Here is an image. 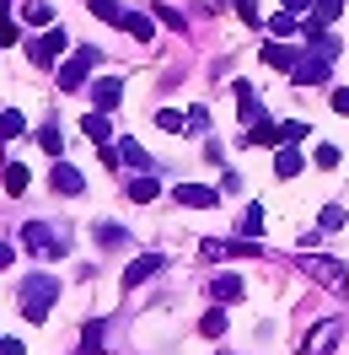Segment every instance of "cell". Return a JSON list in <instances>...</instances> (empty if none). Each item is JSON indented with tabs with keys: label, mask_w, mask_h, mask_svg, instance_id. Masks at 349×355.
I'll return each mask as SVG.
<instances>
[{
	"label": "cell",
	"mask_w": 349,
	"mask_h": 355,
	"mask_svg": "<svg viewBox=\"0 0 349 355\" xmlns=\"http://www.w3.org/2000/svg\"><path fill=\"white\" fill-rule=\"evenodd\" d=\"M17 302H22V318L27 323H44L54 302H60V280L54 275H27L22 286H17Z\"/></svg>",
	"instance_id": "1"
},
{
	"label": "cell",
	"mask_w": 349,
	"mask_h": 355,
	"mask_svg": "<svg viewBox=\"0 0 349 355\" xmlns=\"http://www.w3.org/2000/svg\"><path fill=\"white\" fill-rule=\"evenodd\" d=\"M328 70H333V54L306 49L301 60H296V70H290V81H296V87H328Z\"/></svg>",
	"instance_id": "2"
},
{
	"label": "cell",
	"mask_w": 349,
	"mask_h": 355,
	"mask_svg": "<svg viewBox=\"0 0 349 355\" xmlns=\"http://www.w3.org/2000/svg\"><path fill=\"white\" fill-rule=\"evenodd\" d=\"M91 65H97V49H75V54H70L65 65H60V87L65 92H75V87H87V76H91Z\"/></svg>",
	"instance_id": "3"
},
{
	"label": "cell",
	"mask_w": 349,
	"mask_h": 355,
	"mask_svg": "<svg viewBox=\"0 0 349 355\" xmlns=\"http://www.w3.org/2000/svg\"><path fill=\"white\" fill-rule=\"evenodd\" d=\"M65 27H44V38H33V49H27V54H33V65L44 70V65H54V60H60V54H65Z\"/></svg>",
	"instance_id": "4"
},
{
	"label": "cell",
	"mask_w": 349,
	"mask_h": 355,
	"mask_svg": "<svg viewBox=\"0 0 349 355\" xmlns=\"http://www.w3.org/2000/svg\"><path fill=\"white\" fill-rule=\"evenodd\" d=\"M22 243L33 248V253H44V259H60V253H65V243L54 237V226H44V221H27L22 226Z\"/></svg>",
	"instance_id": "5"
},
{
	"label": "cell",
	"mask_w": 349,
	"mask_h": 355,
	"mask_svg": "<svg viewBox=\"0 0 349 355\" xmlns=\"http://www.w3.org/2000/svg\"><path fill=\"white\" fill-rule=\"evenodd\" d=\"M306 275H312V280H323L328 291H344L349 286V269L339 264V259H317V253H312V259H306Z\"/></svg>",
	"instance_id": "6"
},
{
	"label": "cell",
	"mask_w": 349,
	"mask_h": 355,
	"mask_svg": "<svg viewBox=\"0 0 349 355\" xmlns=\"http://www.w3.org/2000/svg\"><path fill=\"white\" fill-rule=\"evenodd\" d=\"M172 200L183 205V210H215L220 194H215V189H204V183H177V189H172Z\"/></svg>",
	"instance_id": "7"
},
{
	"label": "cell",
	"mask_w": 349,
	"mask_h": 355,
	"mask_svg": "<svg viewBox=\"0 0 349 355\" xmlns=\"http://www.w3.org/2000/svg\"><path fill=\"white\" fill-rule=\"evenodd\" d=\"M48 189H54V194H81L87 178H81V167H70V162L54 156V167H48Z\"/></svg>",
	"instance_id": "8"
},
{
	"label": "cell",
	"mask_w": 349,
	"mask_h": 355,
	"mask_svg": "<svg viewBox=\"0 0 349 355\" xmlns=\"http://www.w3.org/2000/svg\"><path fill=\"white\" fill-rule=\"evenodd\" d=\"M210 296H215L220 307H231V302L247 296V280H242V275H215V280H210Z\"/></svg>",
	"instance_id": "9"
},
{
	"label": "cell",
	"mask_w": 349,
	"mask_h": 355,
	"mask_svg": "<svg viewBox=\"0 0 349 355\" xmlns=\"http://www.w3.org/2000/svg\"><path fill=\"white\" fill-rule=\"evenodd\" d=\"M204 259H263V243H204Z\"/></svg>",
	"instance_id": "10"
},
{
	"label": "cell",
	"mask_w": 349,
	"mask_h": 355,
	"mask_svg": "<svg viewBox=\"0 0 349 355\" xmlns=\"http://www.w3.org/2000/svg\"><path fill=\"white\" fill-rule=\"evenodd\" d=\"M91 97H97V108H102V113H113V108H118V97H124V76H97Z\"/></svg>",
	"instance_id": "11"
},
{
	"label": "cell",
	"mask_w": 349,
	"mask_h": 355,
	"mask_svg": "<svg viewBox=\"0 0 349 355\" xmlns=\"http://www.w3.org/2000/svg\"><path fill=\"white\" fill-rule=\"evenodd\" d=\"M118 162H129V167H140V173H151L156 167V156L140 146V140H118Z\"/></svg>",
	"instance_id": "12"
},
{
	"label": "cell",
	"mask_w": 349,
	"mask_h": 355,
	"mask_svg": "<svg viewBox=\"0 0 349 355\" xmlns=\"http://www.w3.org/2000/svg\"><path fill=\"white\" fill-rule=\"evenodd\" d=\"M296 60H301L296 49H285V44H263V65H269V70H296Z\"/></svg>",
	"instance_id": "13"
},
{
	"label": "cell",
	"mask_w": 349,
	"mask_h": 355,
	"mask_svg": "<svg viewBox=\"0 0 349 355\" xmlns=\"http://www.w3.org/2000/svg\"><path fill=\"white\" fill-rule=\"evenodd\" d=\"M339 345V329L333 323H317V334H306V355H328Z\"/></svg>",
	"instance_id": "14"
},
{
	"label": "cell",
	"mask_w": 349,
	"mask_h": 355,
	"mask_svg": "<svg viewBox=\"0 0 349 355\" xmlns=\"http://www.w3.org/2000/svg\"><path fill=\"white\" fill-rule=\"evenodd\" d=\"M118 27H124L129 38H140V44H151V33H156V27H151V17H145V11H124V22H118Z\"/></svg>",
	"instance_id": "15"
},
{
	"label": "cell",
	"mask_w": 349,
	"mask_h": 355,
	"mask_svg": "<svg viewBox=\"0 0 349 355\" xmlns=\"http://www.w3.org/2000/svg\"><path fill=\"white\" fill-rule=\"evenodd\" d=\"M156 269H161V259H156V253H145V259H134V264L124 269V286H140V280H151Z\"/></svg>",
	"instance_id": "16"
},
{
	"label": "cell",
	"mask_w": 349,
	"mask_h": 355,
	"mask_svg": "<svg viewBox=\"0 0 349 355\" xmlns=\"http://www.w3.org/2000/svg\"><path fill=\"white\" fill-rule=\"evenodd\" d=\"M301 167H306V162H301L296 146H280V151H274V173H280V178H296Z\"/></svg>",
	"instance_id": "17"
},
{
	"label": "cell",
	"mask_w": 349,
	"mask_h": 355,
	"mask_svg": "<svg viewBox=\"0 0 349 355\" xmlns=\"http://www.w3.org/2000/svg\"><path fill=\"white\" fill-rule=\"evenodd\" d=\"M339 11H344V0H312V17H306V27H328Z\"/></svg>",
	"instance_id": "18"
},
{
	"label": "cell",
	"mask_w": 349,
	"mask_h": 355,
	"mask_svg": "<svg viewBox=\"0 0 349 355\" xmlns=\"http://www.w3.org/2000/svg\"><path fill=\"white\" fill-rule=\"evenodd\" d=\"M247 146H280V124H274V119H258V124L247 130Z\"/></svg>",
	"instance_id": "19"
},
{
	"label": "cell",
	"mask_w": 349,
	"mask_h": 355,
	"mask_svg": "<svg viewBox=\"0 0 349 355\" xmlns=\"http://www.w3.org/2000/svg\"><path fill=\"white\" fill-rule=\"evenodd\" d=\"M81 130H87V140H108L113 124H108V113H102V108H91L87 119H81Z\"/></svg>",
	"instance_id": "20"
},
{
	"label": "cell",
	"mask_w": 349,
	"mask_h": 355,
	"mask_svg": "<svg viewBox=\"0 0 349 355\" xmlns=\"http://www.w3.org/2000/svg\"><path fill=\"white\" fill-rule=\"evenodd\" d=\"M0 183H6V194H22L27 189V167L22 162H6V167H0Z\"/></svg>",
	"instance_id": "21"
},
{
	"label": "cell",
	"mask_w": 349,
	"mask_h": 355,
	"mask_svg": "<svg viewBox=\"0 0 349 355\" xmlns=\"http://www.w3.org/2000/svg\"><path fill=\"white\" fill-rule=\"evenodd\" d=\"M156 124H161L167 135H188V130H194V124H188V113H177V108H161V113H156Z\"/></svg>",
	"instance_id": "22"
},
{
	"label": "cell",
	"mask_w": 349,
	"mask_h": 355,
	"mask_svg": "<svg viewBox=\"0 0 349 355\" xmlns=\"http://www.w3.org/2000/svg\"><path fill=\"white\" fill-rule=\"evenodd\" d=\"M17 135H27V119L17 108L11 113H0V140H17Z\"/></svg>",
	"instance_id": "23"
},
{
	"label": "cell",
	"mask_w": 349,
	"mask_h": 355,
	"mask_svg": "<svg viewBox=\"0 0 349 355\" xmlns=\"http://www.w3.org/2000/svg\"><path fill=\"white\" fill-rule=\"evenodd\" d=\"M97 243H102V248H124V243H129V232L113 226V221H102V226H97Z\"/></svg>",
	"instance_id": "24"
},
{
	"label": "cell",
	"mask_w": 349,
	"mask_h": 355,
	"mask_svg": "<svg viewBox=\"0 0 349 355\" xmlns=\"http://www.w3.org/2000/svg\"><path fill=\"white\" fill-rule=\"evenodd\" d=\"M38 146H44L48 156H60V151H65V135H60V124H44V130H38Z\"/></svg>",
	"instance_id": "25"
},
{
	"label": "cell",
	"mask_w": 349,
	"mask_h": 355,
	"mask_svg": "<svg viewBox=\"0 0 349 355\" xmlns=\"http://www.w3.org/2000/svg\"><path fill=\"white\" fill-rule=\"evenodd\" d=\"M199 334H204V339H220V334H226V312L210 307V312H204V323H199Z\"/></svg>",
	"instance_id": "26"
},
{
	"label": "cell",
	"mask_w": 349,
	"mask_h": 355,
	"mask_svg": "<svg viewBox=\"0 0 349 355\" xmlns=\"http://www.w3.org/2000/svg\"><path fill=\"white\" fill-rule=\"evenodd\" d=\"M102 323H87V334H81V355H102Z\"/></svg>",
	"instance_id": "27"
},
{
	"label": "cell",
	"mask_w": 349,
	"mask_h": 355,
	"mask_svg": "<svg viewBox=\"0 0 349 355\" xmlns=\"http://www.w3.org/2000/svg\"><path fill=\"white\" fill-rule=\"evenodd\" d=\"M129 200L134 205H151L156 200V178H134V183H129Z\"/></svg>",
	"instance_id": "28"
},
{
	"label": "cell",
	"mask_w": 349,
	"mask_h": 355,
	"mask_svg": "<svg viewBox=\"0 0 349 355\" xmlns=\"http://www.w3.org/2000/svg\"><path fill=\"white\" fill-rule=\"evenodd\" d=\"M269 33H274V38H290V33H301V22H296V11H280V17L269 22Z\"/></svg>",
	"instance_id": "29"
},
{
	"label": "cell",
	"mask_w": 349,
	"mask_h": 355,
	"mask_svg": "<svg viewBox=\"0 0 349 355\" xmlns=\"http://www.w3.org/2000/svg\"><path fill=\"white\" fill-rule=\"evenodd\" d=\"M91 17H102V22H124V6H118V0H91Z\"/></svg>",
	"instance_id": "30"
},
{
	"label": "cell",
	"mask_w": 349,
	"mask_h": 355,
	"mask_svg": "<svg viewBox=\"0 0 349 355\" xmlns=\"http://www.w3.org/2000/svg\"><path fill=\"white\" fill-rule=\"evenodd\" d=\"M263 232V205H247V216H242V237H258Z\"/></svg>",
	"instance_id": "31"
},
{
	"label": "cell",
	"mask_w": 349,
	"mask_h": 355,
	"mask_svg": "<svg viewBox=\"0 0 349 355\" xmlns=\"http://www.w3.org/2000/svg\"><path fill=\"white\" fill-rule=\"evenodd\" d=\"M344 221H349V210H344V205H323V232H339Z\"/></svg>",
	"instance_id": "32"
},
{
	"label": "cell",
	"mask_w": 349,
	"mask_h": 355,
	"mask_svg": "<svg viewBox=\"0 0 349 355\" xmlns=\"http://www.w3.org/2000/svg\"><path fill=\"white\" fill-rule=\"evenodd\" d=\"M22 17H27V22H38V27H44L48 17H54V6H48V0H27V11H22Z\"/></svg>",
	"instance_id": "33"
},
{
	"label": "cell",
	"mask_w": 349,
	"mask_h": 355,
	"mask_svg": "<svg viewBox=\"0 0 349 355\" xmlns=\"http://www.w3.org/2000/svg\"><path fill=\"white\" fill-rule=\"evenodd\" d=\"M156 17H161V22L172 27V33H183V27H188V22H183V11H177V6H156Z\"/></svg>",
	"instance_id": "34"
},
{
	"label": "cell",
	"mask_w": 349,
	"mask_h": 355,
	"mask_svg": "<svg viewBox=\"0 0 349 355\" xmlns=\"http://www.w3.org/2000/svg\"><path fill=\"white\" fill-rule=\"evenodd\" d=\"M237 11H242V22H247V27H263V17H258V0H237Z\"/></svg>",
	"instance_id": "35"
},
{
	"label": "cell",
	"mask_w": 349,
	"mask_h": 355,
	"mask_svg": "<svg viewBox=\"0 0 349 355\" xmlns=\"http://www.w3.org/2000/svg\"><path fill=\"white\" fill-rule=\"evenodd\" d=\"M317 167L333 173V167H339V146H317Z\"/></svg>",
	"instance_id": "36"
},
{
	"label": "cell",
	"mask_w": 349,
	"mask_h": 355,
	"mask_svg": "<svg viewBox=\"0 0 349 355\" xmlns=\"http://www.w3.org/2000/svg\"><path fill=\"white\" fill-rule=\"evenodd\" d=\"M17 38H22V27L11 22V17H0V49H6V44H17Z\"/></svg>",
	"instance_id": "37"
},
{
	"label": "cell",
	"mask_w": 349,
	"mask_h": 355,
	"mask_svg": "<svg viewBox=\"0 0 349 355\" xmlns=\"http://www.w3.org/2000/svg\"><path fill=\"white\" fill-rule=\"evenodd\" d=\"M333 113H344V119H349V87H333Z\"/></svg>",
	"instance_id": "38"
},
{
	"label": "cell",
	"mask_w": 349,
	"mask_h": 355,
	"mask_svg": "<svg viewBox=\"0 0 349 355\" xmlns=\"http://www.w3.org/2000/svg\"><path fill=\"white\" fill-rule=\"evenodd\" d=\"M11 259H17V248H11V243H0V269H11Z\"/></svg>",
	"instance_id": "39"
},
{
	"label": "cell",
	"mask_w": 349,
	"mask_h": 355,
	"mask_svg": "<svg viewBox=\"0 0 349 355\" xmlns=\"http://www.w3.org/2000/svg\"><path fill=\"white\" fill-rule=\"evenodd\" d=\"M285 11H312V0H285Z\"/></svg>",
	"instance_id": "40"
},
{
	"label": "cell",
	"mask_w": 349,
	"mask_h": 355,
	"mask_svg": "<svg viewBox=\"0 0 349 355\" xmlns=\"http://www.w3.org/2000/svg\"><path fill=\"white\" fill-rule=\"evenodd\" d=\"M215 6H237V0H215Z\"/></svg>",
	"instance_id": "41"
}]
</instances>
